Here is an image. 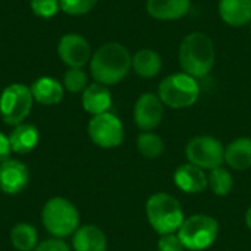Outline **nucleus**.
Returning a JSON list of instances; mask_svg holds the SVG:
<instances>
[{
    "label": "nucleus",
    "instance_id": "nucleus-1",
    "mask_svg": "<svg viewBox=\"0 0 251 251\" xmlns=\"http://www.w3.org/2000/svg\"><path fill=\"white\" fill-rule=\"evenodd\" d=\"M132 66V57L125 46L106 43L91 56L90 69L93 78L103 85H113L122 81Z\"/></svg>",
    "mask_w": 251,
    "mask_h": 251
},
{
    "label": "nucleus",
    "instance_id": "nucleus-2",
    "mask_svg": "<svg viewBox=\"0 0 251 251\" xmlns=\"http://www.w3.org/2000/svg\"><path fill=\"white\" fill-rule=\"evenodd\" d=\"M216 59V50L212 38L203 32L188 34L179 46V63L185 74L193 78L207 75Z\"/></svg>",
    "mask_w": 251,
    "mask_h": 251
},
{
    "label": "nucleus",
    "instance_id": "nucleus-3",
    "mask_svg": "<svg viewBox=\"0 0 251 251\" xmlns=\"http://www.w3.org/2000/svg\"><path fill=\"white\" fill-rule=\"evenodd\" d=\"M41 224L54 238H68L79 228V212L68 199L53 197L41 210Z\"/></svg>",
    "mask_w": 251,
    "mask_h": 251
},
{
    "label": "nucleus",
    "instance_id": "nucleus-4",
    "mask_svg": "<svg viewBox=\"0 0 251 251\" xmlns=\"http://www.w3.org/2000/svg\"><path fill=\"white\" fill-rule=\"evenodd\" d=\"M146 213L149 224L160 235L178 232L185 221L179 201L166 193L153 194L147 200Z\"/></svg>",
    "mask_w": 251,
    "mask_h": 251
},
{
    "label": "nucleus",
    "instance_id": "nucleus-5",
    "mask_svg": "<svg viewBox=\"0 0 251 251\" xmlns=\"http://www.w3.org/2000/svg\"><path fill=\"white\" fill-rule=\"evenodd\" d=\"M200 96V87L188 74H174L166 76L159 85V99L172 109L193 106Z\"/></svg>",
    "mask_w": 251,
    "mask_h": 251
},
{
    "label": "nucleus",
    "instance_id": "nucleus-6",
    "mask_svg": "<svg viewBox=\"0 0 251 251\" xmlns=\"http://www.w3.org/2000/svg\"><path fill=\"white\" fill-rule=\"evenodd\" d=\"M176 234L187 250H206L216 241L219 224L209 215H194L182 222Z\"/></svg>",
    "mask_w": 251,
    "mask_h": 251
},
{
    "label": "nucleus",
    "instance_id": "nucleus-7",
    "mask_svg": "<svg viewBox=\"0 0 251 251\" xmlns=\"http://www.w3.org/2000/svg\"><path fill=\"white\" fill-rule=\"evenodd\" d=\"M34 97L31 88L24 84H10L0 94V116L6 125L16 126L31 113Z\"/></svg>",
    "mask_w": 251,
    "mask_h": 251
},
{
    "label": "nucleus",
    "instance_id": "nucleus-8",
    "mask_svg": "<svg viewBox=\"0 0 251 251\" xmlns=\"http://www.w3.org/2000/svg\"><path fill=\"white\" fill-rule=\"evenodd\" d=\"M188 163L196 165L201 169H216L225 162L224 144L210 135H199L190 140L185 149Z\"/></svg>",
    "mask_w": 251,
    "mask_h": 251
},
{
    "label": "nucleus",
    "instance_id": "nucleus-9",
    "mask_svg": "<svg viewBox=\"0 0 251 251\" xmlns=\"http://www.w3.org/2000/svg\"><path fill=\"white\" fill-rule=\"evenodd\" d=\"M87 132L90 140L101 149H115L124 141V125L110 112L93 116L88 122Z\"/></svg>",
    "mask_w": 251,
    "mask_h": 251
},
{
    "label": "nucleus",
    "instance_id": "nucleus-10",
    "mask_svg": "<svg viewBox=\"0 0 251 251\" xmlns=\"http://www.w3.org/2000/svg\"><path fill=\"white\" fill-rule=\"evenodd\" d=\"M60 60L69 68H82L91 60V49L88 41L79 34H66L57 44Z\"/></svg>",
    "mask_w": 251,
    "mask_h": 251
},
{
    "label": "nucleus",
    "instance_id": "nucleus-11",
    "mask_svg": "<svg viewBox=\"0 0 251 251\" xmlns=\"http://www.w3.org/2000/svg\"><path fill=\"white\" fill-rule=\"evenodd\" d=\"M163 118V103L153 93L143 94L134 106V121L141 131H151L160 125Z\"/></svg>",
    "mask_w": 251,
    "mask_h": 251
},
{
    "label": "nucleus",
    "instance_id": "nucleus-12",
    "mask_svg": "<svg viewBox=\"0 0 251 251\" xmlns=\"http://www.w3.org/2000/svg\"><path fill=\"white\" fill-rule=\"evenodd\" d=\"M29 181V171L25 163L16 159H7L0 163V190L4 194L15 196L25 190Z\"/></svg>",
    "mask_w": 251,
    "mask_h": 251
},
{
    "label": "nucleus",
    "instance_id": "nucleus-13",
    "mask_svg": "<svg viewBox=\"0 0 251 251\" xmlns=\"http://www.w3.org/2000/svg\"><path fill=\"white\" fill-rule=\"evenodd\" d=\"M175 185L185 194H200L207 188V175L204 169L185 163L174 174Z\"/></svg>",
    "mask_w": 251,
    "mask_h": 251
},
{
    "label": "nucleus",
    "instance_id": "nucleus-14",
    "mask_svg": "<svg viewBox=\"0 0 251 251\" xmlns=\"http://www.w3.org/2000/svg\"><path fill=\"white\" fill-rule=\"evenodd\" d=\"M74 251H106V234L96 225H82L72 235Z\"/></svg>",
    "mask_w": 251,
    "mask_h": 251
},
{
    "label": "nucleus",
    "instance_id": "nucleus-15",
    "mask_svg": "<svg viewBox=\"0 0 251 251\" xmlns=\"http://www.w3.org/2000/svg\"><path fill=\"white\" fill-rule=\"evenodd\" d=\"M112 106V94L106 85L94 82L82 93V107L87 113L96 116L109 112Z\"/></svg>",
    "mask_w": 251,
    "mask_h": 251
},
{
    "label": "nucleus",
    "instance_id": "nucleus-16",
    "mask_svg": "<svg viewBox=\"0 0 251 251\" xmlns=\"http://www.w3.org/2000/svg\"><path fill=\"white\" fill-rule=\"evenodd\" d=\"M29 88H31L34 101L40 104H46V106H53V104L60 103L63 99V93H65L63 85L51 76H41L35 79Z\"/></svg>",
    "mask_w": 251,
    "mask_h": 251
},
{
    "label": "nucleus",
    "instance_id": "nucleus-17",
    "mask_svg": "<svg viewBox=\"0 0 251 251\" xmlns=\"http://www.w3.org/2000/svg\"><path fill=\"white\" fill-rule=\"evenodd\" d=\"M40 141V132L37 126L31 124H19L13 126L10 135H9V143L10 149L16 154H28L31 153Z\"/></svg>",
    "mask_w": 251,
    "mask_h": 251
},
{
    "label": "nucleus",
    "instance_id": "nucleus-18",
    "mask_svg": "<svg viewBox=\"0 0 251 251\" xmlns=\"http://www.w3.org/2000/svg\"><path fill=\"white\" fill-rule=\"evenodd\" d=\"M190 0H147V12L162 21H174L188 13Z\"/></svg>",
    "mask_w": 251,
    "mask_h": 251
},
{
    "label": "nucleus",
    "instance_id": "nucleus-19",
    "mask_svg": "<svg viewBox=\"0 0 251 251\" xmlns=\"http://www.w3.org/2000/svg\"><path fill=\"white\" fill-rule=\"evenodd\" d=\"M221 18L232 26H243L251 21V0H221Z\"/></svg>",
    "mask_w": 251,
    "mask_h": 251
},
{
    "label": "nucleus",
    "instance_id": "nucleus-20",
    "mask_svg": "<svg viewBox=\"0 0 251 251\" xmlns=\"http://www.w3.org/2000/svg\"><path fill=\"white\" fill-rule=\"evenodd\" d=\"M225 163L234 171H247L251 168V138L241 137L234 140L225 149Z\"/></svg>",
    "mask_w": 251,
    "mask_h": 251
},
{
    "label": "nucleus",
    "instance_id": "nucleus-21",
    "mask_svg": "<svg viewBox=\"0 0 251 251\" xmlns=\"http://www.w3.org/2000/svg\"><path fill=\"white\" fill-rule=\"evenodd\" d=\"M132 66L140 76L153 78L162 69V59L156 51L150 49H143L137 51L135 56L132 57Z\"/></svg>",
    "mask_w": 251,
    "mask_h": 251
},
{
    "label": "nucleus",
    "instance_id": "nucleus-22",
    "mask_svg": "<svg viewBox=\"0 0 251 251\" xmlns=\"http://www.w3.org/2000/svg\"><path fill=\"white\" fill-rule=\"evenodd\" d=\"M10 243L18 251H34L38 246L37 229L31 224H16L10 231Z\"/></svg>",
    "mask_w": 251,
    "mask_h": 251
},
{
    "label": "nucleus",
    "instance_id": "nucleus-23",
    "mask_svg": "<svg viewBox=\"0 0 251 251\" xmlns=\"http://www.w3.org/2000/svg\"><path fill=\"white\" fill-rule=\"evenodd\" d=\"M137 149L143 157L157 159L165 151V143L157 134L151 131H143V134H140L137 138Z\"/></svg>",
    "mask_w": 251,
    "mask_h": 251
},
{
    "label": "nucleus",
    "instance_id": "nucleus-24",
    "mask_svg": "<svg viewBox=\"0 0 251 251\" xmlns=\"http://www.w3.org/2000/svg\"><path fill=\"white\" fill-rule=\"evenodd\" d=\"M207 187H210L212 193L219 197H225L231 193L234 187L232 175L225 168H216L212 169L207 175Z\"/></svg>",
    "mask_w": 251,
    "mask_h": 251
},
{
    "label": "nucleus",
    "instance_id": "nucleus-25",
    "mask_svg": "<svg viewBox=\"0 0 251 251\" xmlns=\"http://www.w3.org/2000/svg\"><path fill=\"white\" fill-rule=\"evenodd\" d=\"M62 85L69 93H84V90L88 87V76L82 71V68H69L63 75Z\"/></svg>",
    "mask_w": 251,
    "mask_h": 251
},
{
    "label": "nucleus",
    "instance_id": "nucleus-26",
    "mask_svg": "<svg viewBox=\"0 0 251 251\" xmlns=\"http://www.w3.org/2000/svg\"><path fill=\"white\" fill-rule=\"evenodd\" d=\"M29 6L34 15L44 19L53 18L59 10H62L59 0H31Z\"/></svg>",
    "mask_w": 251,
    "mask_h": 251
},
{
    "label": "nucleus",
    "instance_id": "nucleus-27",
    "mask_svg": "<svg viewBox=\"0 0 251 251\" xmlns=\"http://www.w3.org/2000/svg\"><path fill=\"white\" fill-rule=\"evenodd\" d=\"M60 9L68 15H85L88 13L99 0H59Z\"/></svg>",
    "mask_w": 251,
    "mask_h": 251
},
{
    "label": "nucleus",
    "instance_id": "nucleus-28",
    "mask_svg": "<svg viewBox=\"0 0 251 251\" xmlns=\"http://www.w3.org/2000/svg\"><path fill=\"white\" fill-rule=\"evenodd\" d=\"M159 251H185L182 241L179 240L178 234H166L160 235V240L157 243Z\"/></svg>",
    "mask_w": 251,
    "mask_h": 251
},
{
    "label": "nucleus",
    "instance_id": "nucleus-29",
    "mask_svg": "<svg viewBox=\"0 0 251 251\" xmlns=\"http://www.w3.org/2000/svg\"><path fill=\"white\" fill-rule=\"evenodd\" d=\"M34 251H72V249L69 247V244L65 240L51 237L49 240L38 243V246L35 247Z\"/></svg>",
    "mask_w": 251,
    "mask_h": 251
},
{
    "label": "nucleus",
    "instance_id": "nucleus-30",
    "mask_svg": "<svg viewBox=\"0 0 251 251\" xmlns=\"http://www.w3.org/2000/svg\"><path fill=\"white\" fill-rule=\"evenodd\" d=\"M10 153H12V149H10L9 137L0 132V163L10 159Z\"/></svg>",
    "mask_w": 251,
    "mask_h": 251
},
{
    "label": "nucleus",
    "instance_id": "nucleus-31",
    "mask_svg": "<svg viewBox=\"0 0 251 251\" xmlns=\"http://www.w3.org/2000/svg\"><path fill=\"white\" fill-rule=\"evenodd\" d=\"M246 225H247V228L251 231V206L249 207L247 213H246Z\"/></svg>",
    "mask_w": 251,
    "mask_h": 251
}]
</instances>
